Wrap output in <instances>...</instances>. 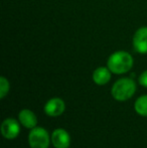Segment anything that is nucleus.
I'll use <instances>...</instances> for the list:
<instances>
[{"label": "nucleus", "mask_w": 147, "mask_h": 148, "mask_svg": "<svg viewBox=\"0 0 147 148\" xmlns=\"http://www.w3.org/2000/svg\"><path fill=\"white\" fill-rule=\"evenodd\" d=\"M20 132L19 123L13 118H7L1 125V134L6 139H14Z\"/></svg>", "instance_id": "obj_4"}, {"label": "nucleus", "mask_w": 147, "mask_h": 148, "mask_svg": "<svg viewBox=\"0 0 147 148\" xmlns=\"http://www.w3.org/2000/svg\"><path fill=\"white\" fill-rule=\"evenodd\" d=\"M51 142L55 148H69L71 144V136L65 129H55L51 134Z\"/></svg>", "instance_id": "obj_7"}, {"label": "nucleus", "mask_w": 147, "mask_h": 148, "mask_svg": "<svg viewBox=\"0 0 147 148\" xmlns=\"http://www.w3.org/2000/svg\"><path fill=\"white\" fill-rule=\"evenodd\" d=\"M136 92V84L130 78H122L115 82L111 90V94L115 100L124 102L129 100Z\"/></svg>", "instance_id": "obj_2"}, {"label": "nucleus", "mask_w": 147, "mask_h": 148, "mask_svg": "<svg viewBox=\"0 0 147 148\" xmlns=\"http://www.w3.org/2000/svg\"><path fill=\"white\" fill-rule=\"evenodd\" d=\"M66 110V104L61 98H53L44 105V112L47 116L57 117L61 116Z\"/></svg>", "instance_id": "obj_6"}, {"label": "nucleus", "mask_w": 147, "mask_h": 148, "mask_svg": "<svg viewBox=\"0 0 147 148\" xmlns=\"http://www.w3.org/2000/svg\"><path fill=\"white\" fill-rule=\"evenodd\" d=\"M134 109L139 115L147 117V95L141 96L135 101Z\"/></svg>", "instance_id": "obj_10"}, {"label": "nucleus", "mask_w": 147, "mask_h": 148, "mask_svg": "<svg viewBox=\"0 0 147 148\" xmlns=\"http://www.w3.org/2000/svg\"><path fill=\"white\" fill-rule=\"evenodd\" d=\"M9 82L5 77H1L0 78V98L3 99L9 92Z\"/></svg>", "instance_id": "obj_11"}, {"label": "nucleus", "mask_w": 147, "mask_h": 148, "mask_svg": "<svg viewBox=\"0 0 147 148\" xmlns=\"http://www.w3.org/2000/svg\"><path fill=\"white\" fill-rule=\"evenodd\" d=\"M49 135L44 128L36 127L31 129L28 135V143L30 148H49Z\"/></svg>", "instance_id": "obj_3"}, {"label": "nucleus", "mask_w": 147, "mask_h": 148, "mask_svg": "<svg viewBox=\"0 0 147 148\" xmlns=\"http://www.w3.org/2000/svg\"><path fill=\"white\" fill-rule=\"evenodd\" d=\"M18 119H19L20 123L22 126L28 129H34L37 125V118L36 114L29 109H23L19 112L18 115Z\"/></svg>", "instance_id": "obj_8"}, {"label": "nucleus", "mask_w": 147, "mask_h": 148, "mask_svg": "<svg viewBox=\"0 0 147 148\" xmlns=\"http://www.w3.org/2000/svg\"><path fill=\"white\" fill-rule=\"evenodd\" d=\"M107 66L113 74H125L129 72L133 66V58L125 51H115L109 57Z\"/></svg>", "instance_id": "obj_1"}, {"label": "nucleus", "mask_w": 147, "mask_h": 148, "mask_svg": "<svg viewBox=\"0 0 147 148\" xmlns=\"http://www.w3.org/2000/svg\"><path fill=\"white\" fill-rule=\"evenodd\" d=\"M133 47L138 53L141 55L147 53V26L138 28L134 33Z\"/></svg>", "instance_id": "obj_5"}, {"label": "nucleus", "mask_w": 147, "mask_h": 148, "mask_svg": "<svg viewBox=\"0 0 147 148\" xmlns=\"http://www.w3.org/2000/svg\"><path fill=\"white\" fill-rule=\"evenodd\" d=\"M111 71L109 68H105V66H99L93 73V81L95 84L99 85V86H103L109 83L111 80Z\"/></svg>", "instance_id": "obj_9"}, {"label": "nucleus", "mask_w": 147, "mask_h": 148, "mask_svg": "<svg viewBox=\"0 0 147 148\" xmlns=\"http://www.w3.org/2000/svg\"><path fill=\"white\" fill-rule=\"evenodd\" d=\"M138 82L141 85L142 87H145L147 88V71L143 72L141 75L139 76V79H138Z\"/></svg>", "instance_id": "obj_12"}]
</instances>
